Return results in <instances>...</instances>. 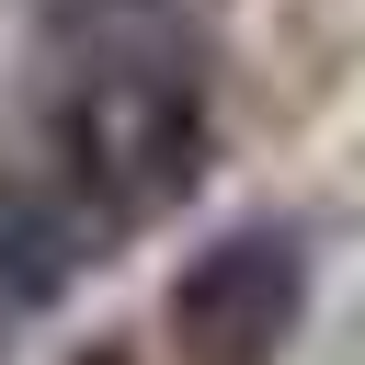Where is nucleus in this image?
<instances>
[{
  "label": "nucleus",
  "mask_w": 365,
  "mask_h": 365,
  "mask_svg": "<svg viewBox=\"0 0 365 365\" xmlns=\"http://www.w3.org/2000/svg\"><path fill=\"white\" fill-rule=\"evenodd\" d=\"M217 160V91L194 46H103L57 80L34 171L57 182V205L80 217V240L148 228L171 217Z\"/></svg>",
  "instance_id": "nucleus-1"
},
{
  "label": "nucleus",
  "mask_w": 365,
  "mask_h": 365,
  "mask_svg": "<svg viewBox=\"0 0 365 365\" xmlns=\"http://www.w3.org/2000/svg\"><path fill=\"white\" fill-rule=\"evenodd\" d=\"M297 331H308V240L285 217L205 240L171 274V308H160V342L182 365H274Z\"/></svg>",
  "instance_id": "nucleus-2"
},
{
  "label": "nucleus",
  "mask_w": 365,
  "mask_h": 365,
  "mask_svg": "<svg viewBox=\"0 0 365 365\" xmlns=\"http://www.w3.org/2000/svg\"><path fill=\"white\" fill-rule=\"evenodd\" d=\"M0 319H11V308H0Z\"/></svg>",
  "instance_id": "nucleus-3"
}]
</instances>
